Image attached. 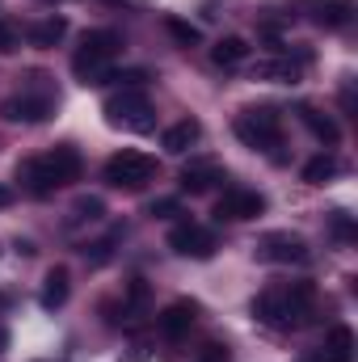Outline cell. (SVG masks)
Listing matches in <instances>:
<instances>
[{
  "instance_id": "1",
  "label": "cell",
  "mask_w": 358,
  "mask_h": 362,
  "mask_svg": "<svg viewBox=\"0 0 358 362\" xmlns=\"http://www.w3.org/2000/svg\"><path fill=\"white\" fill-rule=\"evenodd\" d=\"M312 308H316V286L308 278L287 282V286H266L253 299V316L266 329H299V325H308Z\"/></svg>"
},
{
  "instance_id": "2",
  "label": "cell",
  "mask_w": 358,
  "mask_h": 362,
  "mask_svg": "<svg viewBox=\"0 0 358 362\" xmlns=\"http://www.w3.org/2000/svg\"><path fill=\"white\" fill-rule=\"evenodd\" d=\"M81 152L72 148V144H59V148H51L47 156H30V160H21L17 165V177L25 185V194H34V198H51L59 185H72V181L81 177Z\"/></svg>"
},
{
  "instance_id": "3",
  "label": "cell",
  "mask_w": 358,
  "mask_h": 362,
  "mask_svg": "<svg viewBox=\"0 0 358 362\" xmlns=\"http://www.w3.org/2000/svg\"><path fill=\"white\" fill-rule=\"evenodd\" d=\"M118 55H122V38L114 30H89L76 47V55H72V76L81 85H105Z\"/></svg>"
},
{
  "instance_id": "4",
  "label": "cell",
  "mask_w": 358,
  "mask_h": 362,
  "mask_svg": "<svg viewBox=\"0 0 358 362\" xmlns=\"http://www.w3.org/2000/svg\"><path fill=\"white\" fill-rule=\"evenodd\" d=\"M30 85L17 93V97H8L4 105H0V114L8 118V122H47L51 114H55V105H59V93L51 89L47 81V72H30L25 76Z\"/></svg>"
},
{
  "instance_id": "5",
  "label": "cell",
  "mask_w": 358,
  "mask_h": 362,
  "mask_svg": "<svg viewBox=\"0 0 358 362\" xmlns=\"http://www.w3.org/2000/svg\"><path fill=\"white\" fill-rule=\"evenodd\" d=\"M232 131H236V139H241L245 148L270 152V148L282 144V114H278L274 105H245V110L236 114Z\"/></svg>"
},
{
  "instance_id": "6",
  "label": "cell",
  "mask_w": 358,
  "mask_h": 362,
  "mask_svg": "<svg viewBox=\"0 0 358 362\" xmlns=\"http://www.w3.org/2000/svg\"><path fill=\"white\" fill-rule=\"evenodd\" d=\"M105 122L110 127H127V131H152L156 127V110L144 89H118L105 97Z\"/></svg>"
},
{
  "instance_id": "7",
  "label": "cell",
  "mask_w": 358,
  "mask_h": 362,
  "mask_svg": "<svg viewBox=\"0 0 358 362\" xmlns=\"http://www.w3.org/2000/svg\"><path fill=\"white\" fill-rule=\"evenodd\" d=\"M156 177V160L148 152H135V148H122L105 160V181L114 189H144L148 181Z\"/></svg>"
},
{
  "instance_id": "8",
  "label": "cell",
  "mask_w": 358,
  "mask_h": 362,
  "mask_svg": "<svg viewBox=\"0 0 358 362\" xmlns=\"http://www.w3.org/2000/svg\"><path fill=\"white\" fill-rule=\"evenodd\" d=\"M266 211V198L258 189H245V185H232L215 198V219H228V223H245V219H258Z\"/></svg>"
},
{
  "instance_id": "9",
  "label": "cell",
  "mask_w": 358,
  "mask_h": 362,
  "mask_svg": "<svg viewBox=\"0 0 358 362\" xmlns=\"http://www.w3.org/2000/svg\"><path fill=\"white\" fill-rule=\"evenodd\" d=\"M258 257L262 262H274V266H304L312 253H308V240L295 236V232H270L258 245Z\"/></svg>"
},
{
  "instance_id": "10",
  "label": "cell",
  "mask_w": 358,
  "mask_h": 362,
  "mask_svg": "<svg viewBox=\"0 0 358 362\" xmlns=\"http://www.w3.org/2000/svg\"><path fill=\"white\" fill-rule=\"evenodd\" d=\"M169 249H173L178 257L207 262L219 245H215V232H207V228H198V223H178V228L169 232Z\"/></svg>"
},
{
  "instance_id": "11",
  "label": "cell",
  "mask_w": 358,
  "mask_h": 362,
  "mask_svg": "<svg viewBox=\"0 0 358 362\" xmlns=\"http://www.w3.org/2000/svg\"><path fill=\"white\" fill-rule=\"evenodd\" d=\"M156 325H161V333H165L169 341L190 337V329L198 325V303H194V299H173V303L156 316Z\"/></svg>"
},
{
  "instance_id": "12",
  "label": "cell",
  "mask_w": 358,
  "mask_h": 362,
  "mask_svg": "<svg viewBox=\"0 0 358 362\" xmlns=\"http://www.w3.org/2000/svg\"><path fill=\"white\" fill-rule=\"evenodd\" d=\"M304 8H308V17H312L316 25H325V30H342V25H350V17H354V0H304Z\"/></svg>"
},
{
  "instance_id": "13",
  "label": "cell",
  "mask_w": 358,
  "mask_h": 362,
  "mask_svg": "<svg viewBox=\"0 0 358 362\" xmlns=\"http://www.w3.org/2000/svg\"><path fill=\"white\" fill-rule=\"evenodd\" d=\"M350 358H354V333H350V325H333L325 346L308 362H350Z\"/></svg>"
},
{
  "instance_id": "14",
  "label": "cell",
  "mask_w": 358,
  "mask_h": 362,
  "mask_svg": "<svg viewBox=\"0 0 358 362\" xmlns=\"http://www.w3.org/2000/svg\"><path fill=\"white\" fill-rule=\"evenodd\" d=\"M308 59H312L308 51H304L299 59H262V64H253V81H278V85H295Z\"/></svg>"
},
{
  "instance_id": "15",
  "label": "cell",
  "mask_w": 358,
  "mask_h": 362,
  "mask_svg": "<svg viewBox=\"0 0 358 362\" xmlns=\"http://www.w3.org/2000/svg\"><path fill=\"white\" fill-rule=\"evenodd\" d=\"M178 181H181V189H185V194H207L215 181H224V169H219L215 160H194V165H185V169H181Z\"/></svg>"
},
{
  "instance_id": "16",
  "label": "cell",
  "mask_w": 358,
  "mask_h": 362,
  "mask_svg": "<svg viewBox=\"0 0 358 362\" xmlns=\"http://www.w3.org/2000/svg\"><path fill=\"white\" fill-rule=\"evenodd\" d=\"M198 139H202V122H198V118H181V122H173V127L161 135V148L173 152V156H181V152H190Z\"/></svg>"
},
{
  "instance_id": "17",
  "label": "cell",
  "mask_w": 358,
  "mask_h": 362,
  "mask_svg": "<svg viewBox=\"0 0 358 362\" xmlns=\"http://www.w3.org/2000/svg\"><path fill=\"white\" fill-rule=\"evenodd\" d=\"M295 114H299V122H304L321 144H329V148H333V144L342 139V127L333 122V114H325V110H316V105H299Z\"/></svg>"
},
{
  "instance_id": "18",
  "label": "cell",
  "mask_w": 358,
  "mask_h": 362,
  "mask_svg": "<svg viewBox=\"0 0 358 362\" xmlns=\"http://www.w3.org/2000/svg\"><path fill=\"white\" fill-rule=\"evenodd\" d=\"M68 295H72V278L64 266H55V270H47L42 278V295H38V303L47 308V312H55V308H64L68 303Z\"/></svg>"
},
{
  "instance_id": "19",
  "label": "cell",
  "mask_w": 358,
  "mask_h": 362,
  "mask_svg": "<svg viewBox=\"0 0 358 362\" xmlns=\"http://www.w3.org/2000/svg\"><path fill=\"white\" fill-rule=\"evenodd\" d=\"M64 34H68V21H64V17H55V13H51V17H42V21H34V25L25 30L30 47H42V51H47V47H59V42H64Z\"/></svg>"
},
{
  "instance_id": "20",
  "label": "cell",
  "mask_w": 358,
  "mask_h": 362,
  "mask_svg": "<svg viewBox=\"0 0 358 362\" xmlns=\"http://www.w3.org/2000/svg\"><path fill=\"white\" fill-rule=\"evenodd\" d=\"M211 59H215L219 68H241V64L249 59V42H245L241 34H228V38H219V42L211 47Z\"/></svg>"
},
{
  "instance_id": "21",
  "label": "cell",
  "mask_w": 358,
  "mask_h": 362,
  "mask_svg": "<svg viewBox=\"0 0 358 362\" xmlns=\"http://www.w3.org/2000/svg\"><path fill=\"white\" fill-rule=\"evenodd\" d=\"M337 156H329V152H321V156H312L308 165H304V181L308 185H325V181H333L337 177Z\"/></svg>"
},
{
  "instance_id": "22",
  "label": "cell",
  "mask_w": 358,
  "mask_h": 362,
  "mask_svg": "<svg viewBox=\"0 0 358 362\" xmlns=\"http://www.w3.org/2000/svg\"><path fill=\"white\" fill-rule=\"evenodd\" d=\"M101 215H105V202H101V198H93V194L72 202V223H97Z\"/></svg>"
},
{
  "instance_id": "23",
  "label": "cell",
  "mask_w": 358,
  "mask_h": 362,
  "mask_svg": "<svg viewBox=\"0 0 358 362\" xmlns=\"http://www.w3.org/2000/svg\"><path fill=\"white\" fill-rule=\"evenodd\" d=\"M329 232H333L342 245H354L358 240V228H354V219H350L346 211H333V215H329Z\"/></svg>"
},
{
  "instance_id": "24",
  "label": "cell",
  "mask_w": 358,
  "mask_h": 362,
  "mask_svg": "<svg viewBox=\"0 0 358 362\" xmlns=\"http://www.w3.org/2000/svg\"><path fill=\"white\" fill-rule=\"evenodd\" d=\"M165 30H169V34L178 38L181 47H194V42L202 38V34H198V25H190V21H181V17H173V13L165 17Z\"/></svg>"
},
{
  "instance_id": "25",
  "label": "cell",
  "mask_w": 358,
  "mask_h": 362,
  "mask_svg": "<svg viewBox=\"0 0 358 362\" xmlns=\"http://www.w3.org/2000/svg\"><path fill=\"white\" fill-rule=\"evenodd\" d=\"M17 47H21V30H17L13 21L0 17V55H13Z\"/></svg>"
},
{
  "instance_id": "26",
  "label": "cell",
  "mask_w": 358,
  "mask_h": 362,
  "mask_svg": "<svg viewBox=\"0 0 358 362\" xmlns=\"http://www.w3.org/2000/svg\"><path fill=\"white\" fill-rule=\"evenodd\" d=\"M194 362H228V346H224V341H207L202 354H198Z\"/></svg>"
},
{
  "instance_id": "27",
  "label": "cell",
  "mask_w": 358,
  "mask_h": 362,
  "mask_svg": "<svg viewBox=\"0 0 358 362\" xmlns=\"http://www.w3.org/2000/svg\"><path fill=\"white\" fill-rule=\"evenodd\" d=\"M148 215H156V219H169V215H178V198H156V202L148 206Z\"/></svg>"
},
{
  "instance_id": "28",
  "label": "cell",
  "mask_w": 358,
  "mask_h": 362,
  "mask_svg": "<svg viewBox=\"0 0 358 362\" xmlns=\"http://www.w3.org/2000/svg\"><path fill=\"white\" fill-rule=\"evenodd\" d=\"M13 202H17V189L0 181V211H4V206H13Z\"/></svg>"
},
{
  "instance_id": "29",
  "label": "cell",
  "mask_w": 358,
  "mask_h": 362,
  "mask_svg": "<svg viewBox=\"0 0 358 362\" xmlns=\"http://www.w3.org/2000/svg\"><path fill=\"white\" fill-rule=\"evenodd\" d=\"M0 346H8V333H4V329H0Z\"/></svg>"
},
{
  "instance_id": "30",
  "label": "cell",
  "mask_w": 358,
  "mask_h": 362,
  "mask_svg": "<svg viewBox=\"0 0 358 362\" xmlns=\"http://www.w3.org/2000/svg\"><path fill=\"white\" fill-rule=\"evenodd\" d=\"M110 4H118V0H110Z\"/></svg>"
},
{
  "instance_id": "31",
  "label": "cell",
  "mask_w": 358,
  "mask_h": 362,
  "mask_svg": "<svg viewBox=\"0 0 358 362\" xmlns=\"http://www.w3.org/2000/svg\"><path fill=\"white\" fill-rule=\"evenodd\" d=\"M51 4H55V0H51Z\"/></svg>"
}]
</instances>
